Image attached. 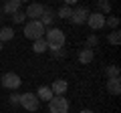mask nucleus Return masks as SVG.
<instances>
[{"instance_id": "nucleus-13", "label": "nucleus", "mask_w": 121, "mask_h": 113, "mask_svg": "<svg viewBox=\"0 0 121 113\" xmlns=\"http://www.w3.org/2000/svg\"><path fill=\"white\" fill-rule=\"evenodd\" d=\"M36 97H39V101L40 99H43V101H51L55 95H52L51 87H44V85H43V87H39V91H36Z\"/></svg>"}, {"instance_id": "nucleus-7", "label": "nucleus", "mask_w": 121, "mask_h": 113, "mask_svg": "<svg viewBox=\"0 0 121 113\" xmlns=\"http://www.w3.org/2000/svg\"><path fill=\"white\" fill-rule=\"evenodd\" d=\"M87 18H89V10L85 6H77V10H73V16H71V22L73 24H85Z\"/></svg>"}, {"instance_id": "nucleus-14", "label": "nucleus", "mask_w": 121, "mask_h": 113, "mask_svg": "<svg viewBox=\"0 0 121 113\" xmlns=\"http://www.w3.org/2000/svg\"><path fill=\"white\" fill-rule=\"evenodd\" d=\"M52 20H55V14H52V10L44 8V14L39 18V22H40L43 26H51V24H52Z\"/></svg>"}, {"instance_id": "nucleus-17", "label": "nucleus", "mask_w": 121, "mask_h": 113, "mask_svg": "<svg viewBox=\"0 0 121 113\" xmlns=\"http://www.w3.org/2000/svg\"><path fill=\"white\" fill-rule=\"evenodd\" d=\"M56 16H60V18H71L73 16V8H71V6H60L59 8V12H56Z\"/></svg>"}, {"instance_id": "nucleus-10", "label": "nucleus", "mask_w": 121, "mask_h": 113, "mask_svg": "<svg viewBox=\"0 0 121 113\" xmlns=\"http://www.w3.org/2000/svg\"><path fill=\"white\" fill-rule=\"evenodd\" d=\"M107 91L111 93V95H119L121 93V79L115 77V79H107Z\"/></svg>"}, {"instance_id": "nucleus-12", "label": "nucleus", "mask_w": 121, "mask_h": 113, "mask_svg": "<svg viewBox=\"0 0 121 113\" xmlns=\"http://www.w3.org/2000/svg\"><path fill=\"white\" fill-rule=\"evenodd\" d=\"M20 6H22L20 0H8V2L4 4V12H6V14H14V12L20 10Z\"/></svg>"}, {"instance_id": "nucleus-11", "label": "nucleus", "mask_w": 121, "mask_h": 113, "mask_svg": "<svg viewBox=\"0 0 121 113\" xmlns=\"http://www.w3.org/2000/svg\"><path fill=\"white\" fill-rule=\"evenodd\" d=\"M93 56H95L93 48H83V51L79 52V63H81V65H89V63L93 61Z\"/></svg>"}, {"instance_id": "nucleus-8", "label": "nucleus", "mask_w": 121, "mask_h": 113, "mask_svg": "<svg viewBox=\"0 0 121 113\" xmlns=\"http://www.w3.org/2000/svg\"><path fill=\"white\" fill-rule=\"evenodd\" d=\"M43 14H44V6L43 4H30L28 8H26L24 16L28 18V20H39Z\"/></svg>"}, {"instance_id": "nucleus-27", "label": "nucleus", "mask_w": 121, "mask_h": 113, "mask_svg": "<svg viewBox=\"0 0 121 113\" xmlns=\"http://www.w3.org/2000/svg\"><path fill=\"white\" fill-rule=\"evenodd\" d=\"M0 51H2V43H0Z\"/></svg>"}, {"instance_id": "nucleus-9", "label": "nucleus", "mask_w": 121, "mask_h": 113, "mask_svg": "<svg viewBox=\"0 0 121 113\" xmlns=\"http://www.w3.org/2000/svg\"><path fill=\"white\" fill-rule=\"evenodd\" d=\"M67 89H69V83H67L65 79H56V81H52V85H51L52 95H56V97H63L67 93Z\"/></svg>"}, {"instance_id": "nucleus-3", "label": "nucleus", "mask_w": 121, "mask_h": 113, "mask_svg": "<svg viewBox=\"0 0 121 113\" xmlns=\"http://www.w3.org/2000/svg\"><path fill=\"white\" fill-rule=\"evenodd\" d=\"M20 105H22L28 113H32V111L39 109L40 101H39V97H36L35 93H22V95H20Z\"/></svg>"}, {"instance_id": "nucleus-1", "label": "nucleus", "mask_w": 121, "mask_h": 113, "mask_svg": "<svg viewBox=\"0 0 121 113\" xmlns=\"http://www.w3.org/2000/svg\"><path fill=\"white\" fill-rule=\"evenodd\" d=\"M24 36L30 39L32 43L39 40V39H44V26L40 24L39 20H28L24 24Z\"/></svg>"}, {"instance_id": "nucleus-5", "label": "nucleus", "mask_w": 121, "mask_h": 113, "mask_svg": "<svg viewBox=\"0 0 121 113\" xmlns=\"http://www.w3.org/2000/svg\"><path fill=\"white\" fill-rule=\"evenodd\" d=\"M0 83H2V87H4V89H10V91H16V89L22 85L20 77H18L16 73H4L2 79H0Z\"/></svg>"}, {"instance_id": "nucleus-16", "label": "nucleus", "mask_w": 121, "mask_h": 113, "mask_svg": "<svg viewBox=\"0 0 121 113\" xmlns=\"http://www.w3.org/2000/svg\"><path fill=\"white\" fill-rule=\"evenodd\" d=\"M32 51H35V52H44V51H48V44H47V40H44V39L35 40V43H32Z\"/></svg>"}, {"instance_id": "nucleus-28", "label": "nucleus", "mask_w": 121, "mask_h": 113, "mask_svg": "<svg viewBox=\"0 0 121 113\" xmlns=\"http://www.w3.org/2000/svg\"><path fill=\"white\" fill-rule=\"evenodd\" d=\"M0 18H2V16H0Z\"/></svg>"}, {"instance_id": "nucleus-19", "label": "nucleus", "mask_w": 121, "mask_h": 113, "mask_svg": "<svg viewBox=\"0 0 121 113\" xmlns=\"http://www.w3.org/2000/svg\"><path fill=\"white\" fill-rule=\"evenodd\" d=\"M109 43H111V44H119V43H121V32H119V30L109 32Z\"/></svg>"}, {"instance_id": "nucleus-20", "label": "nucleus", "mask_w": 121, "mask_h": 113, "mask_svg": "<svg viewBox=\"0 0 121 113\" xmlns=\"http://www.w3.org/2000/svg\"><path fill=\"white\" fill-rule=\"evenodd\" d=\"M99 12L101 14L111 12V2H107V0H99Z\"/></svg>"}, {"instance_id": "nucleus-21", "label": "nucleus", "mask_w": 121, "mask_h": 113, "mask_svg": "<svg viewBox=\"0 0 121 113\" xmlns=\"http://www.w3.org/2000/svg\"><path fill=\"white\" fill-rule=\"evenodd\" d=\"M105 26H109V28H117V26H119V18H117V16L105 18Z\"/></svg>"}, {"instance_id": "nucleus-25", "label": "nucleus", "mask_w": 121, "mask_h": 113, "mask_svg": "<svg viewBox=\"0 0 121 113\" xmlns=\"http://www.w3.org/2000/svg\"><path fill=\"white\" fill-rule=\"evenodd\" d=\"M95 44H97V36H95V35H91L89 39H87V48H93Z\"/></svg>"}, {"instance_id": "nucleus-4", "label": "nucleus", "mask_w": 121, "mask_h": 113, "mask_svg": "<svg viewBox=\"0 0 121 113\" xmlns=\"http://www.w3.org/2000/svg\"><path fill=\"white\" fill-rule=\"evenodd\" d=\"M48 111L51 113H69V101L65 97H52L48 101Z\"/></svg>"}, {"instance_id": "nucleus-22", "label": "nucleus", "mask_w": 121, "mask_h": 113, "mask_svg": "<svg viewBox=\"0 0 121 113\" xmlns=\"http://www.w3.org/2000/svg\"><path fill=\"white\" fill-rule=\"evenodd\" d=\"M24 20H26V16H24V12H22V10H18V12L12 14V22H16V24H22Z\"/></svg>"}, {"instance_id": "nucleus-15", "label": "nucleus", "mask_w": 121, "mask_h": 113, "mask_svg": "<svg viewBox=\"0 0 121 113\" xmlns=\"http://www.w3.org/2000/svg\"><path fill=\"white\" fill-rule=\"evenodd\" d=\"M14 39V30L10 26H2L0 28V43H6V40H12Z\"/></svg>"}, {"instance_id": "nucleus-6", "label": "nucleus", "mask_w": 121, "mask_h": 113, "mask_svg": "<svg viewBox=\"0 0 121 113\" xmlns=\"http://www.w3.org/2000/svg\"><path fill=\"white\" fill-rule=\"evenodd\" d=\"M105 14L101 12H89V18H87V24L91 26V28H95V30H99V28H103L105 26Z\"/></svg>"}, {"instance_id": "nucleus-18", "label": "nucleus", "mask_w": 121, "mask_h": 113, "mask_svg": "<svg viewBox=\"0 0 121 113\" xmlns=\"http://www.w3.org/2000/svg\"><path fill=\"white\" fill-rule=\"evenodd\" d=\"M105 75H107V79L119 77V67H117V65H109L107 69H105Z\"/></svg>"}, {"instance_id": "nucleus-23", "label": "nucleus", "mask_w": 121, "mask_h": 113, "mask_svg": "<svg viewBox=\"0 0 121 113\" xmlns=\"http://www.w3.org/2000/svg\"><path fill=\"white\" fill-rule=\"evenodd\" d=\"M48 51H51V52H52L55 56H65V55H67V52H65V48H63V47H48Z\"/></svg>"}, {"instance_id": "nucleus-2", "label": "nucleus", "mask_w": 121, "mask_h": 113, "mask_svg": "<svg viewBox=\"0 0 121 113\" xmlns=\"http://www.w3.org/2000/svg\"><path fill=\"white\" fill-rule=\"evenodd\" d=\"M44 40L48 47H63L65 44V32L60 28H48L44 30Z\"/></svg>"}, {"instance_id": "nucleus-24", "label": "nucleus", "mask_w": 121, "mask_h": 113, "mask_svg": "<svg viewBox=\"0 0 121 113\" xmlns=\"http://www.w3.org/2000/svg\"><path fill=\"white\" fill-rule=\"evenodd\" d=\"M8 101H10V105H20V95L18 93H12Z\"/></svg>"}, {"instance_id": "nucleus-26", "label": "nucleus", "mask_w": 121, "mask_h": 113, "mask_svg": "<svg viewBox=\"0 0 121 113\" xmlns=\"http://www.w3.org/2000/svg\"><path fill=\"white\" fill-rule=\"evenodd\" d=\"M79 113H95L93 109H83V111H79Z\"/></svg>"}]
</instances>
